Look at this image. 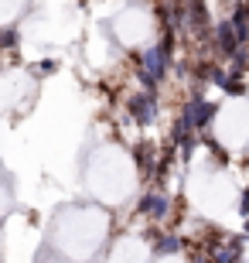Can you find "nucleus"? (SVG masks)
Wrapping results in <instances>:
<instances>
[{
	"label": "nucleus",
	"instance_id": "f03ea898",
	"mask_svg": "<svg viewBox=\"0 0 249 263\" xmlns=\"http://www.w3.org/2000/svg\"><path fill=\"white\" fill-rule=\"evenodd\" d=\"M130 117L140 123V127H147V123H154V117H157V99L150 96V92H137V96H130Z\"/></svg>",
	"mask_w": 249,
	"mask_h": 263
},
{
	"label": "nucleus",
	"instance_id": "7ed1b4c3",
	"mask_svg": "<svg viewBox=\"0 0 249 263\" xmlns=\"http://www.w3.org/2000/svg\"><path fill=\"white\" fill-rule=\"evenodd\" d=\"M215 109H219L215 103H205V99H198V103H188V106H184V113H181V117L188 120V123H191L195 130H201V127H205V123H208L212 117H215Z\"/></svg>",
	"mask_w": 249,
	"mask_h": 263
},
{
	"label": "nucleus",
	"instance_id": "423d86ee",
	"mask_svg": "<svg viewBox=\"0 0 249 263\" xmlns=\"http://www.w3.org/2000/svg\"><path fill=\"white\" fill-rule=\"evenodd\" d=\"M137 209L140 212H154V219H164L167 209H171V202H167V195H144Z\"/></svg>",
	"mask_w": 249,
	"mask_h": 263
},
{
	"label": "nucleus",
	"instance_id": "f257e3e1",
	"mask_svg": "<svg viewBox=\"0 0 249 263\" xmlns=\"http://www.w3.org/2000/svg\"><path fill=\"white\" fill-rule=\"evenodd\" d=\"M167 62H171V34L161 45H154L150 51H144V59H140V82L150 96L157 89V79H164V72H167Z\"/></svg>",
	"mask_w": 249,
	"mask_h": 263
},
{
	"label": "nucleus",
	"instance_id": "39448f33",
	"mask_svg": "<svg viewBox=\"0 0 249 263\" xmlns=\"http://www.w3.org/2000/svg\"><path fill=\"white\" fill-rule=\"evenodd\" d=\"M215 38L222 45V55H229L236 59L239 55V38H236V28H232V21H219V28H215Z\"/></svg>",
	"mask_w": 249,
	"mask_h": 263
},
{
	"label": "nucleus",
	"instance_id": "6e6552de",
	"mask_svg": "<svg viewBox=\"0 0 249 263\" xmlns=\"http://www.w3.org/2000/svg\"><path fill=\"white\" fill-rule=\"evenodd\" d=\"M219 89H225L229 96H242V92H246V82L239 79V72H232V76L222 79V86H219Z\"/></svg>",
	"mask_w": 249,
	"mask_h": 263
},
{
	"label": "nucleus",
	"instance_id": "1a4fd4ad",
	"mask_svg": "<svg viewBox=\"0 0 249 263\" xmlns=\"http://www.w3.org/2000/svg\"><path fill=\"white\" fill-rule=\"evenodd\" d=\"M154 246H157V253H178L184 243H181V239H174V236H161Z\"/></svg>",
	"mask_w": 249,
	"mask_h": 263
},
{
	"label": "nucleus",
	"instance_id": "0eeeda50",
	"mask_svg": "<svg viewBox=\"0 0 249 263\" xmlns=\"http://www.w3.org/2000/svg\"><path fill=\"white\" fill-rule=\"evenodd\" d=\"M137 167H140L144 175L157 171V167H154V144H137Z\"/></svg>",
	"mask_w": 249,
	"mask_h": 263
},
{
	"label": "nucleus",
	"instance_id": "20e7f679",
	"mask_svg": "<svg viewBox=\"0 0 249 263\" xmlns=\"http://www.w3.org/2000/svg\"><path fill=\"white\" fill-rule=\"evenodd\" d=\"M239 253H242V236H232L225 243L212 246V263H236Z\"/></svg>",
	"mask_w": 249,
	"mask_h": 263
}]
</instances>
